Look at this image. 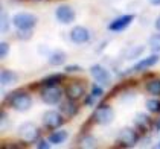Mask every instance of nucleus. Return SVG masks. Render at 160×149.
I'll return each mask as SVG.
<instances>
[{
  "label": "nucleus",
  "instance_id": "1",
  "mask_svg": "<svg viewBox=\"0 0 160 149\" xmlns=\"http://www.w3.org/2000/svg\"><path fill=\"white\" fill-rule=\"evenodd\" d=\"M8 103L15 111L25 113L28 110H31V107H32V96L29 93L23 91V90H17V91H14V93L9 94Z\"/></svg>",
  "mask_w": 160,
  "mask_h": 149
},
{
  "label": "nucleus",
  "instance_id": "2",
  "mask_svg": "<svg viewBox=\"0 0 160 149\" xmlns=\"http://www.w3.org/2000/svg\"><path fill=\"white\" fill-rule=\"evenodd\" d=\"M114 116H116V113H114V110H113V107L110 103H99L95 108V113H93L92 119H93L95 123L101 125V126H107V125L113 123Z\"/></svg>",
  "mask_w": 160,
  "mask_h": 149
},
{
  "label": "nucleus",
  "instance_id": "3",
  "mask_svg": "<svg viewBox=\"0 0 160 149\" xmlns=\"http://www.w3.org/2000/svg\"><path fill=\"white\" fill-rule=\"evenodd\" d=\"M139 140H140V134L137 129L131 128V126H123L118 134L116 143L121 148H133L139 143Z\"/></svg>",
  "mask_w": 160,
  "mask_h": 149
},
{
  "label": "nucleus",
  "instance_id": "4",
  "mask_svg": "<svg viewBox=\"0 0 160 149\" xmlns=\"http://www.w3.org/2000/svg\"><path fill=\"white\" fill-rule=\"evenodd\" d=\"M64 90L60 85H49V87H43L40 91V98L46 105H58L62 102L64 96Z\"/></svg>",
  "mask_w": 160,
  "mask_h": 149
},
{
  "label": "nucleus",
  "instance_id": "5",
  "mask_svg": "<svg viewBox=\"0 0 160 149\" xmlns=\"http://www.w3.org/2000/svg\"><path fill=\"white\" fill-rule=\"evenodd\" d=\"M40 128L32 122H25L20 125L18 128V137L22 138V142H25L26 145H34L37 143L40 138Z\"/></svg>",
  "mask_w": 160,
  "mask_h": 149
},
{
  "label": "nucleus",
  "instance_id": "6",
  "mask_svg": "<svg viewBox=\"0 0 160 149\" xmlns=\"http://www.w3.org/2000/svg\"><path fill=\"white\" fill-rule=\"evenodd\" d=\"M37 17L31 12H17L12 17V25L18 31H32L37 25Z\"/></svg>",
  "mask_w": 160,
  "mask_h": 149
},
{
  "label": "nucleus",
  "instance_id": "7",
  "mask_svg": "<svg viewBox=\"0 0 160 149\" xmlns=\"http://www.w3.org/2000/svg\"><path fill=\"white\" fill-rule=\"evenodd\" d=\"M43 126L46 129H50V131H55V129H60L62 125H64V116L62 113L57 111V110H48V111L43 114Z\"/></svg>",
  "mask_w": 160,
  "mask_h": 149
},
{
  "label": "nucleus",
  "instance_id": "8",
  "mask_svg": "<svg viewBox=\"0 0 160 149\" xmlns=\"http://www.w3.org/2000/svg\"><path fill=\"white\" fill-rule=\"evenodd\" d=\"M90 74L93 76V79L101 84L102 87H108L111 84V73L108 69H105L101 64H93L90 67Z\"/></svg>",
  "mask_w": 160,
  "mask_h": 149
},
{
  "label": "nucleus",
  "instance_id": "9",
  "mask_svg": "<svg viewBox=\"0 0 160 149\" xmlns=\"http://www.w3.org/2000/svg\"><path fill=\"white\" fill-rule=\"evenodd\" d=\"M55 18L61 25H72L76 18V14L70 5H60L55 8Z\"/></svg>",
  "mask_w": 160,
  "mask_h": 149
},
{
  "label": "nucleus",
  "instance_id": "10",
  "mask_svg": "<svg viewBox=\"0 0 160 149\" xmlns=\"http://www.w3.org/2000/svg\"><path fill=\"white\" fill-rule=\"evenodd\" d=\"M69 38L73 44H84L90 40V31L87 29L86 26L76 25L70 29L69 32Z\"/></svg>",
  "mask_w": 160,
  "mask_h": 149
},
{
  "label": "nucleus",
  "instance_id": "11",
  "mask_svg": "<svg viewBox=\"0 0 160 149\" xmlns=\"http://www.w3.org/2000/svg\"><path fill=\"white\" fill-rule=\"evenodd\" d=\"M64 93H66L67 99H72V100H79L86 98V88H84V85L79 81L70 82L67 87L64 88Z\"/></svg>",
  "mask_w": 160,
  "mask_h": 149
},
{
  "label": "nucleus",
  "instance_id": "12",
  "mask_svg": "<svg viewBox=\"0 0 160 149\" xmlns=\"http://www.w3.org/2000/svg\"><path fill=\"white\" fill-rule=\"evenodd\" d=\"M134 125H136V129L140 134H148L154 128V120L148 116L147 113H137L134 119Z\"/></svg>",
  "mask_w": 160,
  "mask_h": 149
},
{
  "label": "nucleus",
  "instance_id": "13",
  "mask_svg": "<svg viewBox=\"0 0 160 149\" xmlns=\"http://www.w3.org/2000/svg\"><path fill=\"white\" fill-rule=\"evenodd\" d=\"M133 20H134V14H125V15H121V17H116L113 22H110L108 29L111 32H121V31L127 29L131 25Z\"/></svg>",
  "mask_w": 160,
  "mask_h": 149
},
{
  "label": "nucleus",
  "instance_id": "14",
  "mask_svg": "<svg viewBox=\"0 0 160 149\" xmlns=\"http://www.w3.org/2000/svg\"><path fill=\"white\" fill-rule=\"evenodd\" d=\"M159 61H160V55L159 53H152V55H149L147 58H142V60H139V61L136 62L134 67H133V72L142 73V72H145L148 69L154 67Z\"/></svg>",
  "mask_w": 160,
  "mask_h": 149
},
{
  "label": "nucleus",
  "instance_id": "15",
  "mask_svg": "<svg viewBox=\"0 0 160 149\" xmlns=\"http://www.w3.org/2000/svg\"><path fill=\"white\" fill-rule=\"evenodd\" d=\"M66 60H67V53H66L62 49L52 50L49 53V56H48V62H49V65H52V67L62 65V64L66 62Z\"/></svg>",
  "mask_w": 160,
  "mask_h": 149
},
{
  "label": "nucleus",
  "instance_id": "16",
  "mask_svg": "<svg viewBox=\"0 0 160 149\" xmlns=\"http://www.w3.org/2000/svg\"><path fill=\"white\" fill-rule=\"evenodd\" d=\"M60 111L64 114V116H67V117H75L78 111H79V108H78V105H76V100H72V99H67L66 102H61L60 103Z\"/></svg>",
  "mask_w": 160,
  "mask_h": 149
},
{
  "label": "nucleus",
  "instance_id": "17",
  "mask_svg": "<svg viewBox=\"0 0 160 149\" xmlns=\"http://www.w3.org/2000/svg\"><path fill=\"white\" fill-rule=\"evenodd\" d=\"M0 82L3 87H8V85H14L18 82V74L15 73L14 70H9V69H3L2 70V74H0Z\"/></svg>",
  "mask_w": 160,
  "mask_h": 149
},
{
  "label": "nucleus",
  "instance_id": "18",
  "mask_svg": "<svg viewBox=\"0 0 160 149\" xmlns=\"http://www.w3.org/2000/svg\"><path fill=\"white\" fill-rule=\"evenodd\" d=\"M67 138H69V132H67L66 129H55L49 136V142L52 145H57V146H58V145L66 143Z\"/></svg>",
  "mask_w": 160,
  "mask_h": 149
},
{
  "label": "nucleus",
  "instance_id": "19",
  "mask_svg": "<svg viewBox=\"0 0 160 149\" xmlns=\"http://www.w3.org/2000/svg\"><path fill=\"white\" fill-rule=\"evenodd\" d=\"M64 81V73H52L41 79V87H49V85H60Z\"/></svg>",
  "mask_w": 160,
  "mask_h": 149
},
{
  "label": "nucleus",
  "instance_id": "20",
  "mask_svg": "<svg viewBox=\"0 0 160 149\" xmlns=\"http://www.w3.org/2000/svg\"><path fill=\"white\" fill-rule=\"evenodd\" d=\"M145 90H147L148 94L159 98L160 96V78H152V79H149L147 82V85H145Z\"/></svg>",
  "mask_w": 160,
  "mask_h": 149
},
{
  "label": "nucleus",
  "instance_id": "21",
  "mask_svg": "<svg viewBox=\"0 0 160 149\" xmlns=\"http://www.w3.org/2000/svg\"><path fill=\"white\" fill-rule=\"evenodd\" d=\"M79 146L84 149H93L98 146V140H96V137H93L92 134H86V136L81 137Z\"/></svg>",
  "mask_w": 160,
  "mask_h": 149
},
{
  "label": "nucleus",
  "instance_id": "22",
  "mask_svg": "<svg viewBox=\"0 0 160 149\" xmlns=\"http://www.w3.org/2000/svg\"><path fill=\"white\" fill-rule=\"evenodd\" d=\"M145 107H147L148 113H151V114H160V100L156 96L149 98L147 100V103H145Z\"/></svg>",
  "mask_w": 160,
  "mask_h": 149
},
{
  "label": "nucleus",
  "instance_id": "23",
  "mask_svg": "<svg viewBox=\"0 0 160 149\" xmlns=\"http://www.w3.org/2000/svg\"><path fill=\"white\" fill-rule=\"evenodd\" d=\"M143 52H145V46L143 44H137V46H133L130 52H128V55H127V60H137V58H140L142 55H143Z\"/></svg>",
  "mask_w": 160,
  "mask_h": 149
},
{
  "label": "nucleus",
  "instance_id": "24",
  "mask_svg": "<svg viewBox=\"0 0 160 149\" xmlns=\"http://www.w3.org/2000/svg\"><path fill=\"white\" fill-rule=\"evenodd\" d=\"M148 46L154 53H160V32L152 34L151 37L148 38Z\"/></svg>",
  "mask_w": 160,
  "mask_h": 149
},
{
  "label": "nucleus",
  "instance_id": "25",
  "mask_svg": "<svg viewBox=\"0 0 160 149\" xmlns=\"http://www.w3.org/2000/svg\"><path fill=\"white\" fill-rule=\"evenodd\" d=\"M9 22H12V18L9 20V15L5 11H2V34L9 32V29H11V23Z\"/></svg>",
  "mask_w": 160,
  "mask_h": 149
},
{
  "label": "nucleus",
  "instance_id": "26",
  "mask_svg": "<svg viewBox=\"0 0 160 149\" xmlns=\"http://www.w3.org/2000/svg\"><path fill=\"white\" fill-rule=\"evenodd\" d=\"M92 94L96 96L98 99H101L104 96V88H102V85L101 84H93L92 85Z\"/></svg>",
  "mask_w": 160,
  "mask_h": 149
},
{
  "label": "nucleus",
  "instance_id": "27",
  "mask_svg": "<svg viewBox=\"0 0 160 149\" xmlns=\"http://www.w3.org/2000/svg\"><path fill=\"white\" fill-rule=\"evenodd\" d=\"M96 102H98V98H96V96H93L92 93H90V94H86V98H84V103H86V107L93 108V107H96Z\"/></svg>",
  "mask_w": 160,
  "mask_h": 149
},
{
  "label": "nucleus",
  "instance_id": "28",
  "mask_svg": "<svg viewBox=\"0 0 160 149\" xmlns=\"http://www.w3.org/2000/svg\"><path fill=\"white\" fill-rule=\"evenodd\" d=\"M8 53H9V43L2 41V43H0V58L5 60V58L8 56Z\"/></svg>",
  "mask_w": 160,
  "mask_h": 149
},
{
  "label": "nucleus",
  "instance_id": "29",
  "mask_svg": "<svg viewBox=\"0 0 160 149\" xmlns=\"http://www.w3.org/2000/svg\"><path fill=\"white\" fill-rule=\"evenodd\" d=\"M78 72H82V67L78 65V64H70V65H66L64 67V73H78Z\"/></svg>",
  "mask_w": 160,
  "mask_h": 149
},
{
  "label": "nucleus",
  "instance_id": "30",
  "mask_svg": "<svg viewBox=\"0 0 160 149\" xmlns=\"http://www.w3.org/2000/svg\"><path fill=\"white\" fill-rule=\"evenodd\" d=\"M50 145H52V143L49 142V138H48V140H44V138H38V142L35 143V146H37L38 149H49Z\"/></svg>",
  "mask_w": 160,
  "mask_h": 149
},
{
  "label": "nucleus",
  "instance_id": "31",
  "mask_svg": "<svg viewBox=\"0 0 160 149\" xmlns=\"http://www.w3.org/2000/svg\"><path fill=\"white\" fill-rule=\"evenodd\" d=\"M17 34H18L17 38H22V40H29L31 38V31H18Z\"/></svg>",
  "mask_w": 160,
  "mask_h": 149
},
{
  "label": "nucleus",
  "instance_id": "32",
  "mask_svg": "<svg viewBox=\"0 0 160 149\" xmlns=\"http://www.w3.org/2000/svg\"><path fill=\"white\" fill-rule=\"evenodd\" d=\"M154 27H156L157 32H160V15H157L156 20H154Z\"/></svg>",
  "mask_w": 160,
  "mask_h": 149
},
{
  "label": "nucleus",
  "instance_id": "33",
  "mask_svg": "<svg viewBox=\"0 0 160 149\" xmlns=\"http://www.w3.org/2000/svg\"><path fill=\"white\" fill-rule=\"evenodd\" d=\"M154 129H156V132H160V117L154 120Z\"/></svg>",
  "mask_w": 160,
  "mask_h": 149
},
{
  "label": "nucleus",
  "instance_id": "34",
  "mask_svg": "<svg viewBox=\"0 0 160 149\" xmlns=\"http://www.w3.org/2000/svg\"><path fill=\"white\" fill-rule=\"evenodd\" d=\"M148 3L151 6H160V0H148Z\"/></svg>",
  "mask_w": 160,
  "mask_h": 149
},
{
  "label": "nucleus",
  "instance_id": "35",
  "mask_svg": "<svg viewBox=\"0 0 160 149\" xmlns=\"http://www.w3.org/2000/svg\"><path fill=\"white\" fill-rule=\"evenodd\" d=\"M157 148H160V142H159V143H157Z\"/></svg>",
  "mask_w": 160,
  "mask_h": 149
}]
</instances>
